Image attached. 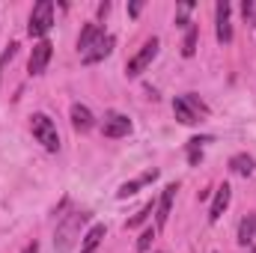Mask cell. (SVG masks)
<instances>
[{
    "label": "cell",
    "instance_id": "9",
    "mask_svg": "<svg viewBox=\"0 0 256 253\" xmlns=\"http://www.w3.org/2000/svg\"><path fill=\"white\" fill-rule=\"evenodd\" d=\"M176 190L179 185H167L164 194H161V202H158V214H155V224H158V230L170 220V208H173V200H176Z\"/></svg>",
    "mask_w": 256,
    "mask_h": 253
},
{
    "label": "cell",
    "instance_id": "23",
    "mask_svg": "<svg viewBox=\"0 0 256 253\" xmlns=\"http://www.w3.org/2000/svg\"><path fill=\"white\" fill-rule=\"evenodd\" d=\"M242 12H244V18H248L250 24H256V6H254V0H244V3H242Z\"/></svg>",
    "mask_w": 256,
    "mask_h": 253
},
{
    "label": "cell",
    "instance_id": "19",
    "mask_svg": "<svg viewBox=\"0 0 256 253\" xmlns=\"http://www.w3.org/2000/svg\"><path fill=\"white\" fill-rule=\"evenodd\" d=\"M200 143H202L200 137L188 140V161H191L194 167H196V164H200V158H202V149H200Z\"/></svg>",
    "mask_w": 256,
    "mask_h": 253
},
{
    "label": "cell",
    "instance_id": "17",
    "mask_svg": "<svg viewBox=\"0 0 256 253\" xmlns=\"http://www.w3.org/2000/svg\"><path fill=\"white\" fill-rule=\"evenodd\" d=\"M155 176H158V170H149L146 176H140V179H134V182H126V185L120 188V194H116V196H122V200H126V196H131V194H134L137 188H143L146 182H152Z\"/></svg>",
    "mask_w": 256,
    "mask_h": 253
},
{
    "label": "cell",
    "instance_id": "10",
    "mask_svg": "<svg viewBox=\"0 0 256 253\" xmlns=\"http://www.w3.org/2000/svg\"><path fill=\"white\" fill-rule=\"evenodd\" d=\"M226 206H230V185H220V188L214 190V200H212V208H208V220L212 224L220 220V214L226 212Z\"/></svg>",
    "mask_w": 256,
    "mask_h": 253
},
{
    "label": "cell",
    "instance_id": "20",
    "mask_svg": "<svg viewBox=\"0 0 256 253\" xmlns=\"http://www.w3.org/2000/svg\"><path fill=\"white\" fill-rule=\"evenodd\" d=\"M152 238H155V230H152V226H146V230L140 232V238H137V253H146V250H149Z\"/></svg>",
    "mask_w": 256,
    "mask_h": 253
},
{
    "label": "cell",
    "instance_id": "25",
    "mask_svg": "<svg viewBox=\"0 0 256 253\" xmlns=\"http://www.w3.org/2000/svg\"><path fill=\"white\" fill-rule=\"evenodd\" d=\"M140 9H143V3H131V6H128L131 15H140Z\"/></svg>",
    "mask_w": 256,
    "mask_h": 253
},
{
    "label": "cell",
    "instance_id": "13",
    "mask_svg": "<svg viewBox=\"0 0 256 253\" xmlns=\"http://www.w3.org/2000/svg\"><path fill=\"white\" fill-rule=\"evenodd\" d=\"M72 126L78 131H90L92 128V114L86 104H72Z\"/></svg>",
    "mask_w": 256,
    "mask_h": 253
},
{
    "label": "cell",
    "instance_id": "26",
    "mask_svg": "<svg viewBox=\"0 0 256 253\" xmlns=\"http://www.w3.org/2000/svg\"><path fill=\"white\" fill-rule=\"evenodd\" d=\"M24 253H39V248H36V244H30V248H27Z\"/></svg>",
    "mask_w": 256,
    "mask_h": 253
},
{
    "label": "cell",
    "instance_id": "11",
    "mask_svg": "<svg viewBox=\"0 0 256 253\" xmlns=\"http://www.w3.org/2000/svg\"><path fill=\"white\" fill-rule=\"evenodd\" d=\"M110 51H114V36H102V39L84 54V63H98V60H104Z\"/></svg>",
    "mask_w": 256,
    "mask_h": 253
},
{
    "label": "cell",
    "instance_id": "8",
    "mask_svg": "<svg viewBox=\"0 0 256 253\" xmlns=\"http://www.w3.org/2000/svg\"><path fill=\"white\" fill-rule=\"evenodd\" d=\"M214 15H218V42H230L232 39V27H230V3L226 0H220L218 6H214Z\"/></svg>",
    "mask_w": 256,
    "mask_h": 253
},
{
    "label": "cell",
    "instance_id": "16",
    "mask_svg": "<svg viewBox=\"0 0 256 253\" xmlns=\"http://www.w3.org/2000/svg\"><path fill=\"white\" fill-rule=\"evenodd\" d=\"M230 167H232V173H238V176H250L254 173V158L250 155H232V161H230Z\"/></svg>",
    "mask_w": 256,
    "mask_h": 253
},
{
    "label": "cell",
    "instance_id": "12",
    "mask_svg": "<svg viewBox=\"0 0 256 253\" xmlns=\"http://www.w3.org/2000/svg\"><path fill=\"white\" fill-rule=\"evenodd\" d=\"M102 36H104V27H102V24H86V27L80 30V39H78V48H80V51L86 54V51H90V48H92V45H96V42H98Z\"/></svg>",
    "mask_w": 256,
    "mask_h": 253
},
{
    "label": "cell",
    "instance_id": "5",
    "mask_svg": "<svg viewBox=\"0 0 256 253\" xmlns=\"http://www.w3.org/2000/svg\"><path fill=\"white\" fill-rule=\"evenodd\" d=\"M84 220H86V214H68L63 224H60V230H57V248H60V250H68V248H72L74 232L80 230Z\"/></svg>",
    "mask_w": 256,
    "mask_h": 253
},
{
    "label": "cell",
    "instance_id": "27",
    "mask_svg": "<svg viewBox=\"0 0 256 253\" xmlns=\"http://www.w3.org/2000/svg\"><path fill=\"white\" fill-rule=\"evenodd\" d=\"M250 253H256V248H250Z\"/></svg>",
    "mask_w": 256,
    "mask_h": 253
},
{
    "label": "cell",
    "instance_id": "6",
    "mask_svg": "<svg viewBox=\"0 0 256 253\" xmlns=\"http://www.w3.org/2000/svg\"><path fill=\"white\" fill-rule=\"evenodd\" d=\"M51 54H54V45H51L48 39H42L39 45H33L30 63H27L30 74H42V72H45V66H48V60H51Z\"/></svg>",
    "mask_w": 256,
    "mask_h": 253
},
{
    "label": "cell",
    "instance_id": "21",
    "mask_svg": "<svg viewBox=\"0 0 256 253\" xmlns=\"http://www.w3.org/2000/svg\"><path fill=\"white\" fill-rule=\"evenodd\" d=\"M149 214H152V202H146V206H143V208H140V212H137L134 218H128V230H134V226H140V224H143V220H146Z\"/></svg>",
    "mask_w": 256,
    "mask_h": 253
},
{
    "label": "cell",
    "instance_id": "4",
    "mask_svg": "<svg viewBox=\"0 0 256 253\" xmlns=\"http://www.w3.org/2000/svg\"><path fill=\"white\" fill-rule=\"evenodd\" d=\"M155 54H158V39H146V42H143V48H140V51H137V54L128 60L126 72L131 74V78H134V74H140L146 66L155 60Z\"/></svg>",
    "mask_w": 256,
    "mask_h": 253
},
{
    "label": "cell",
    "instance_id": "2",
    "mask_svg": "<svg viewBox=\"0 0 256 253\" xmlns=\"http://www.w3.org/2000/svg\"><path fill=\"white\" fill-rule=\"evenodd\" d=\"M30 126H33V137H36L48 152H57V149H60V134H57V126L51 122V116L36 114Z\"/></svg>",
    "mask_w": 256,
    "mask_h": 253
},
{
    "label": "cell",
    "instance_id": "14",
    "mask_svg": "<svg viewBox=\"0 0 256 253\" xmlns=\"http://www.w3.org/2000/svg\"><path fill=\"white\" fill-rule=\"evenodd\" d=\"M102 238H104V226L102 224H96L86 236H84V244H80V253H96V248L102 244Z\"/></svg>",
    "mask_w": 256,
    "mask_h": 253
},
{
    "label": "cell",
    "instance_id": "7",
    "mask_svg": "<svg viewBox=\"0 0 256 253\" xmlns=\"http://www.w3.org/2000/svg\"><path fill=\"white\" fill-rule=\"evenodd\" d=\"M128 131H131V120L126 114H108L104 116V126H102L104 137H126Z\"/></svg>",
    "mask_w": 256,
    "mask_h": 253
},
{
    "label": "cell",
    "instance_id": "18",
    "mask_svg": "<svg viewBox=\"0 0 256 253\" xmlns=\"http://www.w3.org/2000/svg\"><path fill=\"white\" fill-rule=\"evenodd\" d=\"M196 36H200V30H196V24L188 27V36H185V45H182V54L185 57H194V51H196Z\"/></svg>",
    "mask_w": 256,
    "mask_h": 253
},
{
    "label": "cell",
    "instance_id": "24",
    "mask_svg": "<svg viewBox=\"0 0 256 253\" xmlns=\"http://www.w3.org/2000/svg\"><path fill=\"white\" fill-rule=\"evenodd\" d=\"M188 9H191V3H182V12H188ZM176 24H179V27H191V21H185V18H179Z\"/></svg>",
    "mask_w": 256,
    "mask_h": 253
},
{
    "label": "cell",
    "instance_id": "3",
    "mask_svg": "<svg viewBox=\"0 0 256 253\" xmlns=\"http://www.w3.org/2000/svg\"><path fill=\"white\" fill-rule=\"evenodd\" d=\"M173 114L182 126H194V122H200V114H206V108L196 96H182L173 102Z\"/></svg>",
    "mask_w": 256,
    "mask_h": 253
},
{
    "label": "cell",
    "instance_id": "1",
    "mask_svg": "<svg viewBox=\"0 0 256 253\" xmlns=\"http://www.w3.org/2000/svg\"><path fill=\"white\" fill-rule=\"evenodd\" d=\"M54 24V3L51 0H39L30 12V24H27V33L30 36H45Z\"/></svg>",
    "mask_w": 256,
    "mask_h": 253
},
{
    "label": "cell",
    "instance_id": "22",
    "mask_svg": "<svg viewBox=\"0 0 256 253\" xmlns=\"http://www.w3.org/2000/svg\"><path fill=\"white\" fill-rule=\"evenodd\" d=\"M15 51H18V45L12 42V45H9V48H6V51L0 54V78H3V68H6V63H9V60L15 57Z\"/></svg>",
    "mask_w": 256,
    "mask_h": 253
},
{
    "label": "cell",
    "instance_id": "15",
    "mask_svg": "<svg viewBox=\"0 0 256 253\" xmlns=\"http://www.w3.org/2000/svg\"><path fill=\"white\" fill-rule=\"evenodd\" d=\"M254 236H256V214H248L242 224H238V244H250L254 242Z\"/></svg>",
    "mask_w": 256,
    "mask_h": 253
}]
</instances>
